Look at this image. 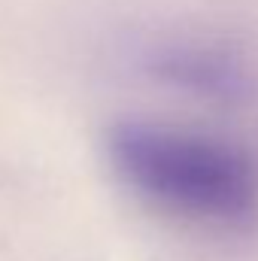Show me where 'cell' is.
Masks as SVG:
<instances>
[{"mask_svg":"<svg viewBox=\"0 0 258 261\" xmlns=\"http://www.w3.org/2000/svg\"><path fill=\"white\" fill-rule=\"evenodd\" d=\"M116 173L149 203L210 228H243L258 216V164L237 146L167 128L122 122L110 130Z\"/></svg>","mask_w":258,"mask_h":261,"instance_id":"obj_1","label":"cell"},{"mask_svg":"<svg viewBox=\"0 0 258 261\" xmlns=\"http://www.w3.org/2000/svg\"><path fill=\"white\" fill-rule=\"evenodd\" d=\"M155 73L176 88L207 97H237L246 91V73L234 55L203 43H176L155 55Z\"/></svg>","mask_w":258,"mask_h":261,"instance_id":"obj_2","label":"cell"}]
</instances>
